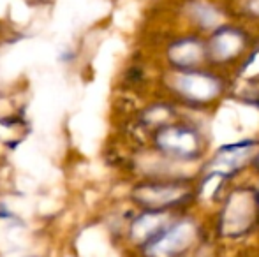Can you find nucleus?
Segmentation results:
<instances>
[{
    "instance_id": "obj_3",
    "label": "nucleus",
    "mask_w": 259,
    "mask_h": 257,
    "mask_svg": "<svg viewBox=\"0 0 259 257\" xmlns=\"http://www.w3.org/2000/svg\"><path fill=\"white\" fill-rule=\"evenodd\" d=\"M171 85L185 99H191L194 102H208L221 92V83L201 72H178L173 76Z\"/></svg>"
},
{
    "instance_id": "obj_8",
    "label": "nucleus",
    "mask_w": 259,
    "mask_h": 257,
    "mask_svg": "<svg viewBox=\"0 0 259 257\" xmlns=\"http://www.w3.org/2000/svg\"><path fill=\"white\" fill-rule=\"evenodd\" d=\"M243 46V37L236 30H221L213 35L210 52L213 60L224 62L236 55Z\"/></svg>"
},
{
    "instance_id": "obj_4",
    "label": "nucleus",
    "mask_w": 259,
    "mask_h": 257,
    "mask_svg": "<svg viewBox=\"0 0 259 257\" xmlns=\"http://www.w3.org/2000/svg\"><path fill=\"white\" fill-rule=\"evenodd\" d=\"M155 141L164 153L177 159H191L199 151V137L189 129L166 127L159 130Z\"/></svg>"
},
{
    "instance_id": "obj_7",
    "label": "nucleus",
    "mask_w": 259,
    "mask_h": 257,
    "mask_svg": "<svg viewBox=\"0 0 259 257\" xmlns=\"http://www.w3.org/2000/svg\"><path fill=\"white\" fill-rule=\"evenodd\" d=\"M167 220H169V217L166 213H143L131 226V238L136 243H148L150 240H154L157 234H160L166 229Z\"/></svg>"
},
{
    "instance_id": "obj_9",
    "label": "nucleus",
    "mask_w": 259,
    "mask_h": 257,
    "mask_svg": "<svg viewBox=\"0 0 259 257\" xmlns=\"http://www.w3.org/2000/svg\"><path fill=\"white\" fill-rule=\"evenodd\" d=\"M169 57L171 62L182 65V67H189V65L198 64L203 59V46L198 41H192V39L177 42L169 49Z\"/></svg>"
},
{
    "instance_id": "obj_2",
    "label": "nucleus",
    "mask_w": 259,
    "mask_h": 257,
    "mask_svg": "<svg viewBox=\"0 0 259 257\" xmlns=\"http://www.w3.org/2000/svg\"><path fill=\"white\" fill-rule=\"evenodd\" d=\"M256 215V197L249 190H238L229 197L222 215V231L226 234H240L250 227Z\"/></svg>"
},
{
    "instance_id": "obj_10",
    "label": "nucleus",
    "mask_w": 259,
    "mask_h": 257,
    "mask_svg": "<svg viewBox=\"0 0 259 257\" xmlns=\"http://www.w3.org/2000/svg\"><path fill=\"white\" fill-rule=\"evenodd\" d=\"M189 11H191V16L205 28H213L222 21V14L219 13L213 6H210V4H206V2L192 4Z\"/></svg>"
},
{
    "instance_id": "obj_6",
    "label": "nucleus",
    "mask_w": 259,
    "mask_h": 257,
    "mask_svg": "<svg viewBox=\"0 0 259 257\" xmlns=\"http://www.w3.org/2000/svg\"><path fill=\"white\" fill-rule=\"evenodd\" d=\"M185 190L175 185H141L134 190V197L138 202L148 206V208H162L173 202L182 201Z\"/></svg>"
},
{
    "instance_id": "obj_5",
    "label": "nucleus",
    "mask_w": 259,
    "mask_h": 257,
    "mask_svg": "<svg viewBox=\"0 0 259 257\" xmlns=\"http://www.w3.org/2000/svg\"><path fill=\"white\" fill-rule=\"evenodd\" d=\"M257 151L256 143H238L231 144V146H224L213 161L208 164L206 173L208 176H226L235 173L242 166H245L254 153Z\"/></svg>"
},
{
    "instance_id": "obj_11",
    "label": "nucleus",
    "mask_w": 259,
    "mask_h": 257,
    "mask_svg": "<svg viewBox=\"0 0 259 257\" xmlns=\"http://www.w3.org/2000/svg\"><path fill=\"white\" fill-rule=\"evenodd\" d=\"M249 9L252 14H257L259 16V0H249Z\"/></svg>"
},
{
    "instance_id": "obj_1",
    "label": "nucleus",
    "mask_w": 259,
    "mask_h": 257,
    "mask_svg": "<svg viewBox=\"0 0 259 257\" xmlns=\"http://www.w3.org/2000/svg\"><path fill=\"white\" fill-rule=\"evenodd\" d=\"M196 240V226L189 220L164 229L145 247L148 257H175L187 250Z\"/></svg>"
}]
</instances>
